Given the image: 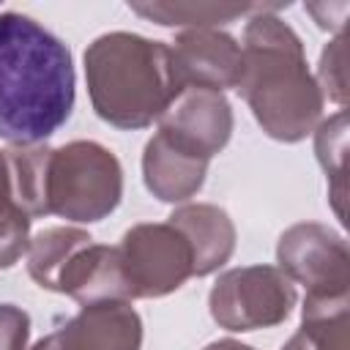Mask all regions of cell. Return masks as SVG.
Listing matches in <instances>:
<instances>
[{
    "label": "cell",
    "mask_w": 350,
    "mask_h": 350,
    "mask_svg": "<svg viewBox=\"0 0 350 350\" xmlns=\"http://www.w3.org/2000/svg\"><path fill=\"white\" fill-rule=\"evenodd\" d=\"M304 8H306V14H312L317 27L331 30V33H342L345 22H347V14H350L347 0H342V3H306Z\"/></svg>",
    "instance_id": "7402d4cb"
},
{
    "label": "cell",
    "mask_w": 350,
    "mask_h": 350,
    "mask_svg": "<svg viewBox=\"0 0 350 350\" xmlns=\"http://www.w3.org/2000/svg\"><path fill=\"white\" fill-rule=\"evenodd\" d=\"M282 350H350V295H306L301 328Z\"/></svg>",
    "instance_id": "5bb4252c"
},
{
    "label": "cell",
    "mask_w": 350,
    "mask_h": 350,
    "mask_svg": "<svg viewBox=\"0 0 350 350\" xmlns=\"http://www.w3.org/2000/svg\"><path fill=\"white\" fill-rule=\"evenodd\" d=\"M55 293L74 298L79 306L104 304V301H131V290L123 273L118 246L85 243L63 265Z\"/></svg>",
    "instance_id": "8fae6325"
},
{
    "label": "cell",
    "mask_w": 350,
    "mask_h": 350,
    "mask_svg": "<svg viewBox=\"0 0 350 350\" xmlns=\"http://www.w3.org/2000/svg\"><path fill=\"white\" fill-rule=\"evenodd\" d=\"M30 314L16 304H0V350H27Z\"/></svg>",
    "instance_id": "44dd1931"
},
{
    "label": "cell",
    "mask_w": 350,
    "mask_h": 350,
    "mask_svg": "<svg viewBox=\"0 0 350 350\" xmlns=\"http://www.w3.org/2000/svg\"><path fill=\"white\" fill-rule=\"evenodd\" d=\"M85 79L96 115L126 131L159 123L183 90L170 44L126 30L104 33L88 44Z\"/></svg>",
    "instance_id": "3957f363"
},
{
    "label": "cell",
    "mask_w": 350,
    "mask_h": 350,
    "mask_svg": "<svg viewBox=\"0 0 350 350\" xmlns=\"http://www.w3.org/2000/svg\"><path fill=\"white\" fill-rule=\"evenodd\" d=\"M49 153H52V148H46V145H11V148H5L14 202L27 219L49 216V200H46Z\"/></svg>",
    "instance_id": "2e32d148"
},
{
    "label": "cell",
    "mask_w": 350,
    "mask_h": 350,
    "mask_svg": "<svg viewBox=\"0 0 350 350\" xmlns=\"http://www.w3.org/2000/svg\"><path fill=\"white\" fill-rule=\"evenodd\" d=\"M55 334L60 350H139L142 317L131 301H104L82 306Z\"/></svg>",
    "instance_id": "30bf717a"
},
{
    "label": "cell",
    "mask_w": 350,
    "mask_h": 350,
    "mask_svg": "<svg viewBox=\"0 0 350 350\" xmlns=\"http://www.w3.org/2000/svg\"><path fill=\"white\" fill-rule=\"evenodd\" d=\"M93 235L77 224H60V227H44L41 232L30 235L27 246V273L41 290H52L57 284V276L63 265L79 252L85 243H90Z\"/></svg>",
    "instance_id": "9a60e30c"
},
{
    "label": "cell",
    "mask_w": 350,
    "mask_h": 350,
    "mask_svg": "<svg viewBox=\"0 0 350 350\" xmlns=\"http://www.w3.org/2000/svg\"><path fill=\"white\" fill-rule=\"evenodd\" d=\"M159 131L197 156L213 159L232 137V109L224 93L183 88L159 118Z\"/></svg>",
    "instance_id": "ba28073f"
},
{
    "label": "cell",
    "mask_w": 350,
    "mask_h": 350,
    "mask_svg": "<svg viewBox=\"0 0 350 350\" xmlns=\"http://www.w3.org/2000/svg\"><path fill=\"white\" fill-rule=\"evenodd\" d=\"M170 52L180 88H208L224 93L241 82L243 49L219 27L180 30L170 44Z\"/></svg>",
    "instance_id": "9c48e42d"
},
{
    "label": "cell",
    "mask_w": 350,
    "mask_h": 350,
    "mask_svg": "<svg viewBox=\"0 0 350 350\" xmlns=\"http://www.w3.org/2000/svg\"><path fill=\"white\" fill-rule=\"evenodd\" d=\"M123 197V167L118 156L93 139H74L49 153L46 200L49 213L90 224L109 216Z\"/></svg>",
    "instance_id": "277c9868"
},
{
    "label": "cell",
    "mask_w": 350,
    "mask_h": 350,
    "mask_svg": "<svg viewBox=\"0 0 350 350\" xmlns=\"http://www.w3.org/2000/svg\"><path fill=\"white\" fill-rule=\"evenodd\" d=\"M118 252L131 301L170 295L194 276L191 246L170 221H142L129 227Z\"/></svg>",
    "instance_id": "8992f818"
},
{
    "label": "cell",
    "mask_w": 350,
    "mask_h": 350,
    "mask_svg": "<svg viewBox=\"0 0 350 350\" xmlns=\"http://www.w3.org/2000/svg\"><path fill=\"white\" fill-rule=\"evenodd\" d=\"M129 8L161 27H183V30H202L219 27L243 16H252L260 3H129Z\"/></svg>",
    "instance_id": "e0dca14e"
},
{
    "label": "cell",
    "mask_w": 350,
    "mask_h": 350,
    "mask_svg": "<svg viewBox=\"0 0 350 350\" xmlns=\"http://www.w3.org/2000/svg\"><path fill=\"white\" fill-rule=\"evenodd\" d=\"M202 350H254V347H249V345H243L238 339H216V342L205 345Z\"/></svg>",
    "instance_id": "603a6c76"
},
{
    "label": "cell",
    "mask_w": 350,
    "mask_h": 350,
    "mask_svg": "<svg viewBox=\"0 0 350 350\" xmlns=\"http://www.w3.org/2000/svg\"><path fill=\"white\" fill-rule=\"evenodd\" d=\"M314 156L328 178V200L336 219L345 224L347 200V109H336L314 129Z\"/></svg>",
    "instance_id": "ac0fdd59"
},
{
    "label": "cell",
    "mask_w": 350,
    "mask_h": 350,
    "mask_svg": "<svg viewBox=\"0 0 350 350\" xmlns=\"http://www.w3.org/2000/svg\"><path fill=\"white\" fill-rule=\"evenodd\" d=\"M211 159L191 153L156 131L142 150V180L145 189L161 202H189L205 183Z\"/></svg>",
    "instance_id": "7c38bea8"
},
{
    "label": "cell",
    "mask_w": 350,
    "mask_h": 350,
    "mask_svg": "<svg viewBox=\"0 0 350 350\" xmlns=\"http://www.w3.org/2000/svg\"><path fill=\"white\" fill-rule=\"evenodd\" d=\"M276 268L304 284L306 295H350V252L339 232L317 221H298L279 235Z\"/></svg>",
    "instance_id": "52a82bcc"
},
{
    "label": "cell",
    "mask_w": 350,
    "mask_h": 350,
    "mask_svg": "<svg viewBox=\"0 0 350 350\" xmlns=\"http://www.w3.org/2000/svg\"><path fill=\"white\" fill-rule=\"evenodd\" d=\"M282 5H260L243 30V74L238 93L260 129L276 142H301L323 120V93L309 71L304 41L276 16Z\"/></svg>",
    "instance_id": "7a4b0ae2"
},
{
    "label": "cell",
    "mask_w": 350,
    "mask_h": 350,
    "mask_svg": "<svg viewBox=\"0 0 350 350\" xmlns=\"http://www.w3.org/2000/svg\"><path fill=\"white\" fill-rule=\"evenodd\" d=\"M71 49L19 11H0V139L44 145L74 112Z\"/></svg>",
    "instance_id": "6da1fadb"
},
{
    "label": "cell",
    "mask_w": 350,
    "mask_h": 350,
    "mask_svg": "<svg viewBox=\"0 0 350 350\" xmlns=\"http://www.w3.org/2000/svg\"><path fill=\"white\" fill-rule=\"evenodd\" d=\"M30 221L14 202L11 170L5 150H0V271L16 265L30 246Z\"/></svg>",
    "instance_id": "d6986e66"
},
{
    "label": "cell",
    "mask_w": 350,
    "mask_h": 350,
    "mask_svg": "<svg viewBox=\"0 0 350 350\" xmlns=\"http://www.w3.org/2000/svg\"><path fill=\"white\" fill-rule=\"evenodd\" d=\"M345 63H347V36L342 30L320 52V63H317V74H314L323 101L336 104V109L347 107V66Z\"/></svg>",
    "instance_id": "ffe728a7"
},
{
    "label": "cell",
    "mask_w": 350,
    "mask_h": 350,
    "mask_svg": "<svg viewBox=\"0 0 350 350\" xmlns=\"http://www.w3.org/2000/svg\"><path fill=\"white\" fill-rule=\"evenodd\" d=\"M167 221L183 232L194 257V276L219 271L235 252V224L230 213L211 202H183Z\"/></svg>",
    "instance_id": "4fadbf2b"
},
{
    "label": "cell",
    "mask_w": 350,
    "mask_h": 350,
    "mask_svg": "<svg viewBox=\"0 0 350 350\" xmlns=\"http://www.w3.org/2000/svg\"><path fill=\"white\" fill-rule=\"evenodd\" d=\"M298 301L295 284L276 265H243L219 273L208 309L219 328L243 334L284 323Z\"/></svg>",
    "instance_id": "5b68a950"
}]
</instances>
